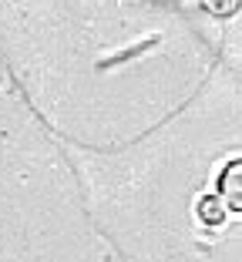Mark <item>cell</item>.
Masks as SVG:
<instances>
[{
    "mask_svg": "<svg viewBox=\"0 0 242 262\" xmlns=\"http://www.w3.org/2000/svg\"><path fill=\"white\" fill-rule=\"evenodd\" d=\"M222 202L229 208H239L242 212V162L229 165L222 171Z\"/></svg>",
    "mask_w": 242,
    "mask_h": 262,
    "instance_id": "cell-1",
    "label": "cell"
}]
</instances>
